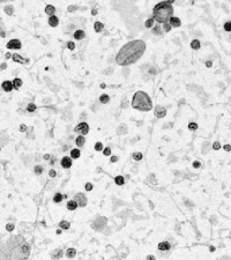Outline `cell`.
Masks as SVG:
<instances>
[{"mask_svg": "<svg viewBox=\"0 0 231 260\" xmlns=\"http://www.w3.org/2000/svg\"><path fill=\"white\" fill-rule=\"evenodd\" d=\"M12 59L14 60V61H16V62H20V64H23V62H28V60L27 59H24V58H22L20 54H13L12 56Z\"/></svg>", "mask_w": 231, "mask_h": 260, "instance_id": "cell-14", "label": "cell"}, {"mask_svg": "<svg viewBox=\"0 0 231 260\" xmlns=\"http://www.w3.org/2000/svg\"><path fill=\"white\" fill-rule=\"evenodd\" d=\"M61 166L64 169H69L72 166V157H68V156H65L61 158Z\"/></svg>", "mask_w": 231, "mask_h": 260, "instance_id": "cell-8", "label": "cell"}, {"mask_svg": "<svg viewBox=\"0 0 231 260\" xmlns=\"http://www.w3.org/2000/svg\"><path fill=\"white\" fill-rule=\"evenodd\" d=\"M27 111H28V112H34V111H36V105L34 103H29L28 106H27Z\"/></svg>", "mask_w": 231, "mask_h": 260, "instance_id": "cell-32", "label": "cell"}, {"mask_svg": "<svg viewBox=\"0 0 231 260\" xmlns=\"http://www.w3.org/2000/svg\"><path fill=\"white\" fill-rule=\"evenodd\" d=\"M67 47H68L69 50H74L75 49V44H74L73 42H68L67 43Z\"/></svg>", "mask_w": 231, "mask_h": 260, "instance_id": "cell-44", "label": "cell"}, {"mask_svg": "<svg viewBox=\"0 0 231 260\" xmlns=\"http://www.w3.org/2000/svg\"><path fill=\"white\" fill-rule=\"evenodd\" d=\"M97 13H98L97 8H94V9L91 10V15H97Z\"/></svg>", "mask_w": 231, "mask_h": 260, "instance_id": "cell-52", "label": "cell"}, {"mask_svg": "<svg viewBox=\"0 0 231 260\" xmlns=\"http://www.w3.org/2000/svg\"><path fill=\"white\" fill-rule=\"evenodd\" d=\"M49 24L51 27H57L59 24V19L56 15H51L49 17Z\"/></svg>", "mask_w": 231, "mask_h": 260, "instance_id": "cell-11", "label": "cell"}, {"mask_svg": "<svg viewBox=\"0 0 231 260\" xmlns=\"http://www.w3.org/2000/svg\"><path fill=\"white\" fill-rule=\"evenodd\" d=\"M74 132H76V133H79L81 135H86L89 132V126H88L87 123H81L74 128Z\"/></svg>", "mask_w": 231, "mask_h": 260, "instance_id": "cell-4", "label": "cell"}, {"mask_svg": "<svg viewBox=\"0 0 231 260\" xmlns=\"http://www.w3.org/2000/svg\"><path fill=\"white\" fill-rule=\"evenodd\" d=\"M63 199H64L63 194H60V193H56V194H54V197H53V201H54V202H61V201H63Z\"/></svg>", "mask_w": 231, "mask_h": 260, "instance_id": "cell-28", "label": "cell"}, {"mask_svg": "<svg viewBox=\"0 0 231 260\" xmlns=\"http://www.w3.org/2000/svg\"><path fill=\"white\" fill-rule=\"evenodd\" d=\"M76 9H79V7L76 5H69L67 7V10H68L69 13H72V12H74V10H76Z\"/></svg>", "mask_w": 231, "mask_h": 260, "instance_id": "cell-39", "label": "cell"}, {"mask_svg": "<svg viewBox=\"0 0 231 260\" xmlns=\"http://www.w3.org/2000/svg\"><path fill=\"white\" fill-rule=\"evenodd\" d=\"M163 30L165 31V32H169V31L171 30V24L170 23H163Z\"/></svg>", "mask_w": 231, "mask_h": 260, "instance_id": "cell-36", "label": "cell"}, {"mask_svg": "<svg viewBox=\"0 0 231 260\" xmlns=\"http://www.w3.org/2000/svg\"><path fill=\"white\" fill-rule=\"evenodd\" d=\"M22 83H23V82H22V80H21V79H19V78L14 79V81H13V84H14V88H15V89L21 88Z\"/></svg>", "mask_w": 231, "mask_h": 260, "instance_id": "cell-23", "label": "cell"}, {"mask_svg": "<svg viewBox=\"0 0 231 260\" xmlns=\"http://www.w3.org/2000/svg\"><path fill=\"white\" fill-rule=\"evenodd\" d=\"M169 23H170L171 27H173V28H178V27H180V24H181L180 19L176 17V16H171V19L169 20Z\"/></svg>", "mask_w": 231, "mask_h": 260, "instance_id": "cell-10", "label": "cell"}, {"mask_svg": "<svg viewBox=\"0 0 231 260\" xmlns=\"http://www.w3.org/2000/svg\"><path fill=\"white\" fill-rule=\"evenodd\" d=\"M132 106L137 111L147 112L152 109V102L147 93L139 90L134 94V96L132 98Z\"/></svg>", "mask_w": 231, "mask_h": 260, "instance_id": "cell-3", "label": "cell"}, {"mask_svg": "<svg viewBox=\"0 0 231 260\" xmlns=\"http://www.w3.org/2000/svg\"><path fill=\"white\" fill-rule=\"evenodd\" d=\"M188 130H191V131H196V130H198V124H196V123H189V124H188Z\"/></svg>", "mask_w": 231, "mask_h": 260, "instance_id": "cell-35", "label": "cell"}, {"mask_svg": "<svg viewBox=\"0 0 231 260\" xmlns=\"http://www.w3.org/2000/svg\"><path fill=\"white\" fill-rule=\"evenodd\" d=\"M154 22H155V19H154V17H150V19H148V20L144 22V27H146V28H152V27H154Z\"/></svg>", "mask_w": 231, "mask_h": 260, "instance_id": "cell-27", "label": "cell"}, {"mask_svg": "<svg viewBox=\"0 0 231 260\" xmlns=\"http://www.w3.org/2000/svg\"><path fill=\"white\" fill-rule=\"evenodd\" d=\"M6 230H7V231H13V230H14V224L8 223L7 225H6Z\"/></svg>", "mask_w": 231, "mask_h": 260, "instance_id": "cell-43", "label": "cell"}, {"mask_svg": "<svg viewBox=\"0 0 231 260\" xmlns=\"http://www.w3.org/2000/svg\"><path fill=\"white\" fill-rule=\"evenodd\" d=\"M74 200L78 202V206L80 207H84L86 205H87V197H86V194L83 193H79V194H76L75 197H74Z\"/></svg>", "mask_w": 231, "mask_h": 260, "instance_id": "cell-6", "label": "cell"}, {"mask_svg": "<svg viewBox=\"0 0 231 260\" xmlns=\"http://www.w3.org/2000/svg\"><path fill=\"white\" fill-rule=\"evenodd\" d=\"M78 208V202L75 201V200H69L68 202H67V209L69 210H75Z\"/></svg>", "mask_w": 231, "mask_h": 260, "instance_id": "cell-16", "label": "cell"}, {"mask_svg": "<svg viewBox=\"0 0 231 260\" xmlns=\"http://www.w3.org/2000/svg\"><path fill=\"white\" fill-rule=\"evenodd\" d=\"M154 114L157 118H164L166 116V109L162 105H156L155 109H154Z\"/></svg>", "mask_w": 231, "mask_h": 260, "instance_id": "cell-5", "label": "cell"}, {"mask_svg": "<svg viewBox=\"0 0 231 260\" xmlns=\"http://www.w3.org/2000/svg\"><path fill=\"white\" fill-rule=\"evenodd\" d=\"M21 46H22V44L19 39H11V41L7 43V45H6V47L9 49V50H13V49L19 50V49H21Z\"/></svg>", "mask_w": 231, "mask_h": 260, "instance_id": "cell-7", "label": "cell"}, {"mask_svg": "<svg viewBox=\"0 0 231 260\" xmlns=\"http://www.w3.org/2000/svg\"><path fill=\"white\" fill-rule=\"evenodd\" d=\"M111 162H112V163H115V162H117L118 161V157H117V156H112V157H111V160H110Z\"/></svg>", "mask_w": 231, "mask_h": 260, "instance_id": "cell-51", "label": "cell"}, {"mask_svg": "<svg viewBox=\"0 0 231 260\" xmlns=\"http://www.w3.org/2000/svg\"><path fill=\"white\" fill-rule=\"evenodd\" d=\"M56 234H57V235H60V234H61V228H60V229H58L57 231H56Z\"/></svg>", "mask_w": 231, "mask_h": 260, "instance_id": "cell-57", "label": "cell"}, {"mask_svg": "<svg viewBox=\"0 0 231 260\" xmlns=\"http://www.w3.org/2000/svg\"><path fill=\"white\" fill-rule=\"evenodd\" d=\"M0 35H1V37H5V36H6V32H4V31H1V32H0Z\"/></svg>", "mask_w": 231, "mask_h": 260, "instance_id": "cell-59", "label": "cell"}, {"mask_svg": "<svg viewBox=\"0 0 231 260\" xmlns=\"http://www.w3.org/2000/svg\"><path fill=\"white\" fill-rule=\"evenodd\" d=\"M4 9H5V13L7 14V15H13V14H14V7L11 6V5L6 6Z\"/></svg>", "mask_w": 231, "mask_h": 260, "instance_id": "cell-24", "label": "cell"}, {"mask_svg": "<svg viewBox=\"0 0 231 260\" xmlns=\"http://www.w3.org/2000/svg\"><path fill=\"white\" fill-rule=\"evenodd\" d=\"M147 259L148 260H154V259H155V257H154V255H148Z\"/></svg>", "mask_w": 231, "mask_h": 260, "instance_id": "cell-56", "label": "cell"}, {"mask_svg": "<svg viewBox=\"0 0 231 260\" xmlns=\"http://www.w3.org/2000/svg\"><path fill=\"white\" fill-rule=\"evenodd\" d=\"M1 87H2V89L5 90V91H7V93H9V91H12L13 90V88H14V84H13V82L12 81H4L2 82V84H1Z\"/></svg>", "mask_w": 231, "mask_h": 260, "instance_id": "cell-9", "label": "cell"}, {"mask_svg": "<svg viewBox=\"0 0 231 260\" xmlns=\"http://www.w3.org/2000/svg\"><path fill=\"white\" fill-rule=\"evenodd\" d=\"M7 68V65L6 64H1V66H0V69L2 71V69H6Z\"/></svg>", "mask_w": 231, "mask_h": 260, "instance_id": "cell-53", "label": "cell"}, {"mask_svg": "<svg viewBox=\"0 0 231 260\" xmlns=\"http://www.w3.org/2000/svg\"><path fill=\"white\" fill-rule=\"evenodd\" d=\"M84 188H86L87 191H91V190H93V185H91L90 183H87L86 186H84Z\"/></svg>", "mask_w": 231, "mask_h": 260, "instance_id": "cell-46", "label": "cell"}, {"mask_svg": "<svg viewBox=\"0 0 231 260\" xmlns=\"http://www.w3.org/2000/svg\"><path fill=\"white\" fill-rule=\"evenodd\" d=\"M158 250L159 251H168V250H170V244L168 242H162L158 244Z\"/></svg>", "mask_w": 231, "mask_h": 260, "instance_id": "cell-17", "label": "cell"}, {"mask_svg": "<svg viewBox=\"0 0 231 260\" xmlns=\"http://www.w3.org/2000/svg\"><path fill=\"white\" fill-rule=\"evenodd\" d=\"M1 1H2V0H0V2H1Z\"/></svg>", "mask_w": 231, "mask_h": 260, "instance_id": "cell-63", "label": "cell"}, {"mask_svg": "<svg viewBox=\"0 0 231 260\" xmlns=\"http://www.w3.org/2000/svg\"><path fill=\"white\" fill-rule=\"evenodd\" d=\"M152 34L154 35H157V36H161L162 35V28L159 24H155L152 27Z\"/></svg>", "mask_w": 231, "mask_h": 260, "instance_id": "cell-18", "label": "cell"}, {"mask_svg": "<svg viewBox=\"0 0 231 260\" xmlns=\"http://www.w3.org/2000/svg\"><path fill=\"white\" fill-rule=\"evenodd\" d=\"M84 37H86V32L83 30H76L74 32V38L75 39H78V41H81V39H83Z\"/></svg>", "mask_w": 231, "mask_h": 260, "instance_id": "cell-13", "label": "cell"}, {"mask_svg": "<svg viewBox=\"0 0 231 260\" xmlns=\"http://www.w3.org/2000/svg\"><path fill=\"white\" fill-rule=\"evenodd\" d=\"M142 157H143V156H142L141 153H134V154H133V158H134L135 161H141Z\"/></svg>", "mask_w": 231, "mask_h": 260, "instance_id": "cell-34", "label": "cell"}, {"mask_svg": "<svg viewBox=\"0 0 231 260\" xmlns=\"http://www.w3.org/2000/svg\"><path fill=\"white\" fill-rule=\"evenodd\" d=\"M103 28H104V24H103V23H101V22H95L94 29L96 32H101V31L103 30Z\"/></svg>", "mask_w": 231, "mask_h": 260, "instance_id": "cell-21", "label": "cell"}, {"mask_svg": "<svg viewBox=\"0 0 231 260\" xmlns=\"http://www.w3.org/2000/svg\"><path fill=\"white\" fill-rule=\"evenodd\" d=\"M95 150H97V151L103 150V143H101V142H96V143H95Z\"/></svg>", "mask_w": 231, "mask_h": 260, "instance_id": "cell-37", "label": "cell"}, {"mask_svg": "<svg viewBox=\"0 0 231 260\" xmlns=\"http://www.w3.org/2000/svg\"><path fill=\"white\" fill-rule=\"evenodd\" d=\"M115 183H116V185H119V186H121V185H124L125 179H124V177H123V176H117L115 178Z\"/></svg>", "mask_w": 231, "mask_h": 260, "instance_id": "cell-22", "label": "cell"}, {"mask_svg": "<svg viewBox=\"0 0 231 260\" xmlns=\"http://www.w3.org/2000/svg\"><path fill=\"white\" fill-rule=\"evenodd\" d=\"M213 149H214V150H218V149H221V143L218 142V141H216V142L213 143Z\"/></svg>", "mask_w": 231, "mask_h": 260, "instance_id": "cell-40", "label": "cell"}, {"mask_svg": "<svg viewBox=\"0 0 231 260\" xmlns=\"http://www.w3.org/2000/svg\"><path fill=\"white\" fill-rule=\"evenodd\" d=\"M103 154H104L105 156H110L111 155V149L110 148H108V147L104 148V149H103Z\"/></svg>", "mask_w": 231, "mask_h": 260, "instance_id": "cell-42", "label": "cell"}, {"mask_svg": "<svg viewBox=\"0 0 231 260\" xmlns=\"http://www.w3.org/2000/svg\"><path fill=\"white\" fill-rule=\"evenodd\" d=\"M76 254V250L73 249V247H71V249L67 250V252H66V255L68 257V258H74Z\"/></svg>", "mask_w": 231, "mask_h": 260, "instance_id": "cell-26", "label": "cell"}, {"mask_svg": "<svg viewBox=\"0 0 231 260\" xmlns=\"http://www.w3.org/2000/svg\"><path fill=\"white\" fill-rule=\"evenodd\" d=\"M6 58H12V54L11 53H6Z\"/></svg>", "mask_w": 231, "mask_h": 260, "instance_id": "cell-60", "label": "cell"}, {"mask_svg": "<svg viewBox=\"0 0 231 260\" xmlns=\"http://www.w3.org/2000/svg\"><path fill=\"white\" fill-rule=\"evenodd\" d=\"M146 51V44L141 39L128 42L116 56V62L119 66H128L137 61Z\"/></svg>", "mask_w": 231, "mask_h": 260, "instance_id": "cell-1", "label": "cell"}, {"mask_svg": "<svg viewBox=\"0 0 231 260\" xmlns=\"http://www.w3.org/2000/svg\"><path fill=\"white\" fill-rule=\"evenodd\" d=\"M45 13H46L49 16L51 15H54V13H56V8H54V6L52 5H47L45 7Z\"/></svg>", "mask_w": 231, "mask_h": 260, "instance_id": "cell-15", "label": "cell"}, {"mask_svg": "<svg viewBox=\"0 0 231 260\" xmlns=\"http://www.w3.org/2000/svg\"><path fill=\"white\" fill-rule=\"evenodd\" d=\"M126 132H127V127L125 126V125L119 126V128H118V131H117V133H118V134H124V133H126Z\"/></svg>", "mask_w": 231, "mask_h": 260, "instance_id": "cell-31", "label": "cell"}, {"mask_svg": "<svg viewBox=\"0 0 231 260\" xmlns=\"http://www.w3.org/2000/svg\"><path fill=\"white\" fill-rule=\"evenodd\" d=\"M223 28H224V30L225 31H231V21L225 22V23H224V26H223Z\"/></svg>", "mask_w": 231, "mask_h": 260, "instance_id": "cell-38", "label": "cell"}, {"mask_svg": "<svg viewBox=\"0 0 231 260\" xmlns=\"http://www.w3.org/2000/svg\"><path fill=\"white\" fill-rule=\"evenodd\" d=\"M100 102L102 104H108L110 102V97H109V95H106V94H102L100 96Z\"/></svg>", "mask_w": 231, "mask_h": 260, "instance_id": "cell-20", "label": "cell"}, {"mask_svg": "<svg viewBox=\"0 0 231 260\" xmlns=\"http://www.w3.org/2000/svg\"><path fill=\"white\" fill-rule=\"evenodd\" d=\"M173 14V7L166 1H161L152 8V17L158 23H168Z\"/></svg>", "mask_w": 231, "mask_h": 260, "instance_id": "cell-2", "label": "cell"}, {"mask_svg": "<svg viewBox=\"0 0 231 260\" xmlns=\"http://www.w3.org/2000/svg\"><path fill=\"white\" fill-rule=\"evenodd\" d=\"M43 170H44V169H43L41 165H36V166H35V169H34V171H35V173H36V175H42Z\"/></svg>", "mask_w": 231, "mask_h": 260, "instance_id": "cell-33", "label": "cell"}, {"mask_svg": "<svg viewBox=\"0 0 231 260\" xmlns=\"http://www.w3.org/2000/svg\"><path fill=\"white\" fill-rule=\"evenodd\" d=\"M205 65H206V66H207V67H211V66H213V62L210 61V60H209V61L207 60V61L205 62Z\"/></svg>", "mask_w": 231, "mask_h": 260, "instance_id": "cell-50", "label": "cell"}, {"mask_svg": "<svg viewBox=\"0 0 231 260\" xmlns=\"http://www.w3.org/2000/svg\"><path fill=\"white\" fill-rule=\"evenodd\" d=\"M191 47L193 50H199L200 47H201V43H200L199 39H193V41L191 42Z\"/></svg>", "mask_w": 231, "mask_h": 260, "instance_id": "cell-19", "label": "cell"}, {"mask_svg": "<svg viewBox=\"0 0 231 260\" xmlns=\"http://www.w3.org/2000/svg\"><path fill=\"white\" fill-rule=\"evenodd\" d=\"M26 131H27V125L24 124L20 125V132H26Z\"/></svg>", "mask_w": 231, "mask_h": 260, "instance_id": "cell-48", "label": "cell"}, {"mask_svg": "<svg viewBox=\"0 0 231 260\" xmlns=\"http://www.w3.org/2000/svg\"><path fill=\"white\" fill-rule=\"evenodd\" d=\"M80 155H81V153H80L79 149H72L71 150V157L72 158H79Z\"/></svg>", "mask_w": 231, "mask_h": 260, "instance_id": "cell-25", "label": "cell"}, {"mask_svg": "<svg viewBox=\"0 0 231 260\" xmlns=\"http://www.w3.org/2000/svg\"><path fill=\"white\" fill-rule=\"evenodd\" d=\"M112 71H113V68H109V69H106V71H104V73H105V74H108V73H111V72H112Z\"/></svg>", "mask_w": 231, "mask_h": 260, "instance_id": "cell-55", "label": "cell"}, {"mask_svg": "<svg viewBox=\"0 0 231 260\" xmlns=\"http://www.w3.org/2000/svg\"><path fill=\"white\" fill-rule=\"evenodd\" d=\"M174 1H176V0H166V2H169V4H171V5H172L173 2H174Z\"/></svg>", "mask_w": 231, "mask_h": 260, "instance_id": "cell-58", "label": "cell"}, {"mask_svg": "<svg viewBox=\"0 0 231 260\" xmlns=\"http://www.w3.org/2000/svg\"><path fill=\"white\" fill-rule=\"evenodd\" d=\"M215 251V247L214 246H210V252H214Z\"/></svg>", "mask_w": 231, "mask_h": 260, "instance_id": "cell-61", "label": "cell"}, {"mask_svg": "<svg viewBox=\"0 0 231 260\" xmlns=\"http://www.w3.org/2000/svg\"><path fill=\"white\" fill-rule=\"evenodd\" d=\"M105 87H106V86H105L104 83H102V84H101V88H102V89H104Z\"/></svg>", "mask_w": 231, "mask_h": 260, "instance_id": "cell-62", "label": "cell"}, {"mask_svg": "<svg viewBox=\"0 0 231 260\" xmlns=\"http://www.w3.org/2000/svg\"><path fill=\"white\" fill-rule=\"evenodd\" d=\"M59 225H60V228H61V229H65V230H67V229H69V227H71V224H69V222H67V221H61Z\"/></svg>", "mask_w": 231, "mask_h": 260, "instance_id": "cell-29", "label": "cell"}, {"mask_svg": "<svg viewBox=\"0 0 231 260\" xmlns=\"http://www.w3.org/2000/svg\"><path fill=\"white\" fill-rule=\"evenodd\" d=\"M192 165L194 166L195 169H198V168H200V166H201V163H200L199 161H194V162H193V164H192Z\"/></svg>", "mask_w": 231, "mask_h": 260, "instance_id": "cell-47", "label": "cell"}, {"mask_svg": "<svg viewBox=\"0 0 231 260\" xmlns=\"http://www.w3.org/2000/svg\"><path fill=\"white\" fill-rule=\"evenodd\" d=\"M53 257V258H60V257H61V255H63V251H61V250L60 249H57L56 250V251H54V252H53L52 254H51Z\"/></svg>", "mask_w": 231, "mask_h": 260, "instance_id": "cell-30", "label": "cell"}, {"mask_svg": "<svg viewBox=\"0 0 231 260\" xmlns=\"http://www.w3.org/2000/svg\"><path fill=\"white\" fill-rule=\"evenodd\" d=\"M223 149L225 151H231V146L230 145H224L223 146Z\"/></svg>", "mask_w": 231, "mask_h": 260, "instance_id": "cell-49", "label": "cell"}, {"mask_svg": "<svg viewBox=\"0 0 231 260\" xmlns=\"http://www.w3.org/2000/svg\"><path fill=\"white\" fill-rule=\"evenodd\" d=\"M50 157H51V156L49 155V154H45V155H44V160H46L47 161V160H50Z\"/></svg>", "mask_w": 231, "mask_h": 260, "instance_id": "cell-54", "label": "cell"}, {"mask_svg": "<svg viewBox=\"0 0 231 260\" xmlns=\"http://www.w3.org/2000/svg\"><path fill=\"white\" fill-rule=\"evenodd\" d=\"M49 176L51 177V178H54V177L57 176V172L54 171V170H53V169H51V170H50V171H49Z\"/></svg>", "mask_w": 231, "mask_h": 260, "instance_id": "cell-45", "label": "cell"}, {"mask_svg": "<svg viewBox=\"0 0 231 260\" xmlns=\"http://www.w3.org/2000/svg\"><path fill=\"white\" fill-rule=\"evenodd\" d=\"M157 73V71H156V68L155 67H150L149 69H148V74H150V75H155Z\"/></svg>", "mask_w": 231, "mask_h": 260, "instance_id": "cell-41", "label": "cell"}, {"mask_svg": "<svg viewBox=\"0 0 231 260\" xmlns=\"http://www.w3.org/2000/svg\"><path fill=\"white\" fill-rule=\"evenodd\" d=\"M84 142H86V138H84V135H81L80 134L79 136H76L75 138V143L78 147H82L84 145Z\"/></svg>", "mask_w": 231, "mask_h": 260, "instance_id": "cell-12", "label": "cell"}]
</instances>
